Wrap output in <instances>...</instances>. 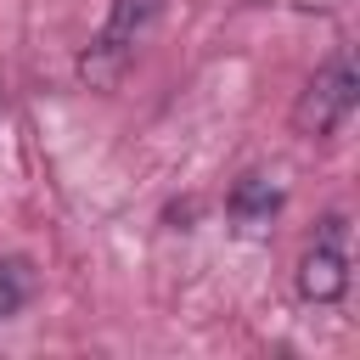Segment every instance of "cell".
Instances as JSON below:
<instances>
[{"label":"cell","mask_w":360,"mask_h":360,"mask_svg":"<svg viewBox=\"0 0 360 360\" xmlns=\"http://www.w3.org/2000/svg\"><path fill=\"white\" fill-rule=\"evenodd\" d=\"M354 96H360V79H354L349 56H332V62L315 68V79L298 90V101H292V129L309 135V141L338 135V129L349 124V112H354Z\"/></svg>","instance_id":"obj_1"},{"label":"cell","mask_w":360,"mask_h":360,"mask_svg":"<svg viewBox=\"0 0 360 360\" xmlns=\"http://www.w3.org/2000/svg\"><path fill=\"white\" fill-rule=\"evenodd\" d=\"M158 11H163V0H112V11H107V22H101V39H96L90 56H84V79H90V84H107V79L129 62V51L152 34Z\"/></svg>","instance_id":"obj_2"},{"label":"cell","mask_w":360,"mask_h":360,"mask_svg":"<svg viewBox=\"0 0 360 360\" xmlns=\"http://www.w3.org/2000/svg\"><path fill=\"white\" fill-rule=\"evenodd\" d=\"M298 292L309 304H338L349 292V259H343V219L338 214L326 219L321 242L298 259Z\"/></svg>","instance_id":"obj_3"},{"label":"cell","mask_w":360,"mask_h":360,"mask_svg":"<svg viewBox=\"0 0 360 360\" xmlns=\"http://www.w3.org/2000/svg\"><path fill=\"white\" fill-rule=\"evenodd\" d=\"M231 225L242 231V236H259V231H270V219L281 214V191L264 180V174H242L236 186H231Z\"/></svg>","instance_id":"obj_4"},{"label":"cell","mask_w":360,"mask_h":360,"mask_svg":"<svg viewBox=\"0 0 360 360\" xmlns=\"http://www.w3.org/2000/svg\"><path fill=\"white\" fill-rule=\"evenodd\" d=\"M22 292H28V276H22V264L17 259H0V321L22 304Z\"/></svg>","instance_id":"obj_5"}]
</instances>
